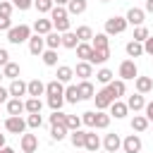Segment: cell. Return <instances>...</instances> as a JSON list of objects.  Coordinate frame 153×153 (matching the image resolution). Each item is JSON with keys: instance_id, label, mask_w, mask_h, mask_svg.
Instances as JSON below:
<instances>
[{"instance_id": "1", "label": "cell", "mask_w": 153, "mask_h": 153, "mask_svg": "<svg viewBox=\"0 0 153 153\" xmlns=\"http://www.w3.org/2000/svg\"><path fill=\"white\" fill-rule=\"evenodd\" d=\"M29 38H31V26H26V24L12 26V29L7 31V41L14 43V45H19V43H24V41H29Z\"/></svg>"}, {"instance_id": "2", "label": "cell", "mask_w": 153, "mask_h": 153, "mask_svg": "<svg viewBox=\"0 0 153 153\" xmlns=\"http://www.w3.org/2000/svg\"><path fill=\"white\" fill-rule=\"evenodd\" d=\"M129 24H127V17H110V19H105V33L108 36H115V33H122L124 29H127Z\"/></svg>"}, {"instance_id": "3", "label": "cell", "mask_w": 153, "mask_h": 153, "mask_svg": "<svg viewBox=\"0 0 153 153\" xmlns=\"http://www.w3.org/2000/svg\"><path fill=\"white\" fill-rule=\"evenodd\" d=\"M93 100H96V110H108V108H110V105L115 103V96H112V93H110V88L105 86V88L96 91Z\"/></svg>"}, {"instance_id": "4", "label": "cell", "mask_w": 153, "mask_h": 153, "mask_svg": "<svg viewBox=\"0 0 153 153\" xmlns=\"http://www.w3.org/2000/svg\"><path fill=\"white\" fill-rule=\"evenodd\" d=\"M136 76H139L136 62L134 60H122V65H120V79L122 81H129V79H136Z\"/></svg>"}, {"instance_id": "5", "label": "cell", "mask_w": 153, "mask_h": 153, "mask_svg": "<svg viewBox=\"0 0 153 153\" xmlns=\"http://www.w3.org/2000/svg\"><path fill=\"white\" fill-rule=\"evenodd\" d=\"M29 53H31V55H36V57H41V55L45 53V36L33 33V36L29 38Z\"/></svg>"}, {"instance_id": "6", "label": "cell", "mask_w": 153, "mask_h": 153, "mask_svg": "<svg viewBox=\"0 0 153 153\" xmlns=\"http://www.w3.org/2000/svg\"><path fill=\"white\" fill-rule=\"evenodd\" d=\"M5 129L10 134H24L26 131V120L24 117H7L5 120Z\"/></svg>"}, {"instance_id": "7", "label": "cell", "mask_w": 153, "mask_h": 153, "mask_svg": "<svg viewBox=\"0 0 153 153\" xmlns=\"http://www.w3.org/2000/svg\"><path fill=\"white\" fill-rule=\"evenodd\" d=\"M103 148H105V153H117V151L122 148V139H120V134H105V139H103Z\"/></svg>"}, {"instance_id": "8", "label": "cell", "mask_w": 153, "mask_h": 153, "mask_svg": "<svg viewBox=\"0 0 153 153\" xmlns=\"http://www.w3.org/2000/svg\"><path fill=\"white\" fill-rule=\"evenodd\" d=\"M122 151L124 153H141V139H139V134H129L122 141Z\"/></svg>"}, {"instance_id": "9", "label": "cell", "mask_w": 153, "mask_h": 153, "mask_svg": "<svg viewBox=\"0 0 153 153\" xmlns=\"http://www.w3.org/2000/svg\"><path fill=\"white\" fill-rule=\"evenodd\" d=\"M74 74L81 79V81H88V76H93V65L91 62H76V67H74Z\"/></svg>"}, {"instance_id": "10", "label": "cell", "mask_w": 153, "mask_h": 153, "mask_svg": "<svg viewBox=\"0 0 153 153\" xmlns=\"http://www.w3.org/2000/svg\"><path fill=\"white\" fill-rule=\"evenodd\" d=\"M26 93H29V84H26V81L14 79V81L10 84V96H12V98H22V96H26Z\"/></svg>"}, {"instance_id": "11", "label": "cell", "mask_w": 153, "mask_h": 153, "mask_svg": "<svg viewBox=\"0 0 153 153\" xmlns=\"http://www.w3.org/2000/svg\"><path fill=\"white\" fill-rule=\"evenodd\" d=\"M24 110H26V108H24V100H22V98H10V100H7V115H10V117H22Z\"/></svg>"}, {"instance_id": "12", "label": "cell", "mask_w": 153, "mask_h": 153, "mask_svg": "<svg viewBox=\"0 0 153 153\" xmlns=\"http://www.w3.org/2000/svg\"><path fill=\"white\" fill-rule=\"evenodd\" d=\"M36 148H38V136L36 134H22V151L36 153Z\"/></svg>"}, {"instance_id": "13", "label": "cell", "mask_w": 153, "mask_h": 153, "mask_svg": "<svg viewBox=\"0 0 153 153\" xmlns=\"http://www.w3.org/2000/svg\"><path fill=\"white\" fill-rule=\"evenodd\" d=\"M127 24H131V26H143V10L129 7V12H127Z\"/></svg>"}, {"instance_id": "14", "label": "cell", "mask_w": 153, "mask_h": 153, "mask_svg": "<svg viewBox=\"0 0 153 153\" xmlns=\"http://www.w3.org/2000/svg\"><path fill=\"white\" fill-rule=\"evenodd\" d=\"M134 84H136V93H141V96L153 91V79L151 76H136Z\"/></svg>"}, {"instance_id": "15", "label": "cell", "mask_w": 153, "mask_h": 153, "mask_svg": "<svg viewBox=\"0 0 153 153\" xmlns=\"http://www.w3.org/2000/svg\"><path fill=\"white\" fill-rule=\"evenodd\" d=\"M76 88H79V98H81V100H91V98L96 96V88H93L91 81H79Z\"/></svg>"}, {"instance_id": "16", "label": "cell", "mask_w": 153, "mask_h": 153, "mask_svg": "<svg viewBox=\"0 0 153 153\" xmlns=\"http://www.w3.org/2000/svg\"><path fill=\"white\" fill-rule=\"evenodd\" d=\"M33 31H36L38 36H48V33L55 31V29H53V22H50V19H36V22H33Z\"/></svg>"}, {"instance_id": "17", "label": "cell", "mask_w": 153, "mask_h": 153, "mask_svg": "<svg viewBox=\"0 0 153 153\" xmlns=\"http://www.w3.org/2000/svg\"><path fill=\"white\" fill-rule=\"evenodd\" d=\"M91 45H93V50H108L110 48V36L103 31V33H96L93 36V41H91Z\"/></svg>"}, {"instance_id": "18", "label": "cell", "mask_w": 153, "mask_h": 153, "mask_svg": "<svg viewBox=\"0 0 153 153\" xmlns=\"http://www.w3.org/2000/svg\"><path fill=\"white\" fill-rule=\"evenodd\" d=\"M98 148H100V139H98V134H96V131H86V146H84V151H88V153H98Z\"/></svg>"}, {"instance_id": "19", "label": "cell", "mask_w": 153, "mask_h": 153, "mask_svg": "<svg viewBox=\"0 0 153 153\" xmlns=\"http://www.w3.org/2000/svg\"><path fill=\"white\" fill-rule=\"evenodd\" d=\"M43 93H45V84L41 79H31L29 81V98H38Z\"/></svg>"}, {"instance_id": "20", "label": "cell", "mask_w": 153, "mask_h": 153, "mask_svg": "<svg viewBox=\"0 0 153 153\" xmlns=\"http://www.w3.org/2000/svg\"><path fill=\"white\" fill-rule=\"evenodd\" d=\"M108 88H110V93L115 96V100H120V98L124 96V91H127V86H124L122 79H112V81L108 84Z\"/></svg>"}, {"instance_id": "21", "label": "cell", "mask_w": 153, "mask_h": 153, "mask_svg": "<svg viewBox=\"0 0 153 153\" xmlns=\"http://www.w3.org/2000/svg\"><path fill=\"white\" fill-rule=\"evenodd\" d=\"M127 112H129V108H127V103H122V100H115V103L110 105V117L122 120V117H127Z\"/></svg>"}, {"instance_id": "22", "label": "cell", "mask_w": 153, "mask_h": 153, "mask_svg": "<svg viewBox=\"0 0 153 153\" xmlns=\"http://www.w3.org/2000/svg\"><path fill=\"white\" fill-rule=\"evenodd\" d=\"M72 76H74V69H72V67H67V65H60V67H57V74H55V79H57V81L69 84V81H72Z\"/></svg>"}, {"instance_id": "23", "label": "cell", "mask_w": 153, "mask_h": 153, "mask_svg": "<svg viewBox=\"0 0 153 153\" xmlns=\"http://www.w3.org/2000/svg\"><path fill=\"white\" fill-rule=\"evenodd\" d=\"M45 96H65V86H62V81H57V79L48 81V84H45Z\"/></svg>"}, {"instance_id": "24", "label": "cell", "mask_w": 153, "mask_h": 153, "mask_svg": "<svg viewBox=\"0 0 153 153\" xmlns=\"http://www.w3.org/2000/svg\"><path fill=\"white\" fill-rule=\"evenodd\" d=\"M127 108H129V110H134V112L143 110V108H146V100H143V96H141V93H134V96H129V100H127Z\"/></svg>"}, {"instance_id": "25", "label": "cell", "mask_w": 153, "mask_h": 153, "mask_svg": "<svg viewBox=\"0 0 153 153\" xmlns=\"http://www.w3.org/2000/svg\"><path fill=\"white\" fill-rule=\"evenodd\" d=\"M62 45V33H57V31H50L48 36H45V48H50V50H57Z\"/></svg>"}, {"instance_id": "26", "label": "cell", "mask_w": 153, "mask_h": 153, "mask_svg": "<svg viewBox=\"0 0 153 153\" xmlns=\"http://www.w3.org/2000/svg\"><path fill=\"white\" fill-rule=\"evenodd\" d=\"M69 141H72L74 148H84V146H86V131H81V129L69 131Z\"/></svg>"}, {"instance_id": "27", "label": "cell", "mask_w": 153, "mask_h": 153, "mask_svg": "<svg viewBox=\"0 0 153 153\" xmlns=\"http://www.w3.org/2000/svg\"><path fill=\"white\" fill-rule=\"evenodd\" d=\"M81 41L76 38V33L74 31H67V33H62V45L65 48H69V50H76V45H79Z\"/></svg>"}, {"instance_id": "28", "label": "cell", "mask_w": 153, "mask_h": 153, "mask_svg": "<svg viewBox=\"0 0 153 153\" xmlns=\"http://www.w3.org/2000/svg\"><path fill=\"white\" fill-rule=\"evenodd\" d=\"M91 55H93V45H91V43H79V45H76V57H81L84 62H88Z\"/></svg>"}, {"instance_id": "29", "label": "cell", "mask_w": 153, "mask_h": 153, "mask_svg": "<svg viewBox=\"0 0 153 153\" xmlns=\"http://www.w3.org/2000/svg\"><path fill=\"white\" fill-rule=\"evenodd\" d=\"M19 72H22V69H19V65H17V62H12V60L2 67V74H5L7 79H12V81H14V79H19Z\"/></svg>"}, {"instance_id": "30", "label": "cell", "mask_w": 153, "mask_h": 153, "mask_svg": "<svg viewBox=\"0 0 153 153\" xmlns=\"http://www.w3.org/2000/svg\"><path fill=\"white\" fill-rule=\"evenodd\" d=\"M124 50H127L129 57H139V55H143V43H139V41H129Z\"/></svg>"}, {"instance_id": "31", "label": "cell", "mask_w": 153, "mask_h": 153, "mask_svg": "<svg viewBox=\"0 0 153 153\" xmlns=\"http://www.w3.org/2000/svg\"><path fill=\"white\" fill-rule=\"evenodd\" d=\"M108 57H110V48L108 50H93V55H91V65H105L108 62Z\"/></svg>"}, {"instance_id": "32", "label": "cell", "mask_w": 153, "mask_h": 153, "mask_svg": "<svg viewBox=\"0 0 153 153\" xmlns=\"http://www.w3.org/2000/svg\"><path fill=\"white\" fill-rule=\"evenodd\" d=\"M112 79H115V74H112L108 67H103V69H98V72H96V81H98V84H103V86H108Z\"/></svg>"}, {"instance_id": "33", "label": "cell", "mask_w": 153, "mask_h": 153, "mask_svg": "<svg viewBox=\"0 0 153 153\" xmlns=\"http://www.w3.org/2000/svg\"><path fill=\"white\" fill-rule=\"evenodd\" d=\"M131 129H134V131H146V129H148V117H146V115H134Z\"/></svg>"}, {"instance_id": "34", "label": "cell", "mask_w": 153, "mask_h": 153, "mask_svg": "<svg viewBox=\"0 0 153 153\" xmlns=\"http://www.w3.org/2000/svg\"><path fill=\"white\" fill-rule=\"evenodd\" d=\"M67 134H69V129H67L65 124H50V136H53L55 141H62Z\"/></svg>"}, {"instance_id": "35", "label": "cell", "mask_w": 153, "mask_h": 153, "mask_svg": "<svg viewBox=\"0 0 153 153\" xmlns=\"http://www.w3.org/2000/svg\"><path fill=\"white\" fill-rule=\"evenodd\" d=\"M67 12H69V14H84V12H86V0H69Z\"/></svg>"}, {"instance_id": "36", "label": "cell", "mask_w": 153, "mask_h": 153, "mask_svg": "<svg viewBox=\"0 0 153 153\" xmlns=\"http://www.w3.org/2000/svg\"><path fill=\"white\" fill-rule=\"evenodd\" d=\"M74 33H76V38H79L81 43H88V41H93V29H91V26H79Z\"/></svg>"}, {"instance_id": "37", "label": "cell", "mask_w": 153, "mask_h": 153, "mask_svg": "<svg viewBox=\"0 0 153 153\" xmlns=\"http://www.w3.org/2000/svg\"><path fill=\"white\" fill-rule=\"evenodd\" d=\"M65 100H67V103H79V100H81V98H79L76 84H69V86L65 88Z\"/></svg>"}, {"instance_id": "38", "label": "cell", "mask_w": 153, "mask_h": 153, "mask_svg": "<svg viewBox=\"0 0 153 153\" xmlns=\"http://www.w3.org/2000/svg\"><path fill=\"white\" fill-rule=\"evenodd\" d=\"M108 124H110V115L105 110H98L96 112V127L93 129H108Z\"/></svg>"}, {"instance_id": "39", "label": "cell", "mask_w": 153, "mask_h": 153, "mask_svg": "<svg viewBox=\"0 0 153 153\" xmlns=\"http://www.w3.org/2000/svg\"><path fill=\"white\" fill-rule=\"evenodd\" d=\"M41 60H43L45 67H55V65H57V50H50V48H48V50L41 55Z\"/></svg>"}, {"instance_id": "40", "label": "cell", "mask_w": 153, "mask_h": 153, "mask_svg": "<svg viewBox=\"0 0 153 153\" xmlns=\"http://www.w3.org/2000/svg\"><path fill=\"white\" fill-rule=\"evenodd\" d=\"M24 108L29 115H33V112H41L43 103H41V98H29V100H24Z\"/></svg>"}, {"instance_id": "41", "label": "cell", "mask_w": 153, "mask_h": 153, "mask_svg": "<svg viewBox=\"0 0 153 153\" xmlns=\"http://www.w3.org/2000/svg\"><path fill=\"white\" fill-rule=\"evenodd\" d=\"M33 7H36L38 12H43V14H50L53 7H55V2H53V0H33Z\"/></svg>"}, {"instance_id": "42", "label": "cell", "mask_w": 153, "mask_h": 153, "mask_svg": "<svg viewBox=\"0 0 153 153\" xmlns=\"http://www.w3.org/2000/svg\"><path fill=\"white\" fill-rule=\"evenodd\" d=\"M69 17V12L65 10V7H60V5H55L53 7V12H50V22H57V19H67Z\"/></svg>"}, {"instance_id": "43", "label": "cell", "mask_w": 153, "mask_h": 153, "mask_svg": "<svg viewBox=\"0 0 153 153\" xmlns=\"http://www.w3.org/2000/svg\"><path fill=\"white\" fill-rule=\"evenodd\" d=\"M43 124V117H41V112H33V115H29L26 117V127H31V129H38Z\"/></svg>"}, {"instance_id": "44", "label": "cell", "mask_w": 153, "mask_h": 153, "mask_svg": "<svg viewBox=\"0 0 153 153\" xmlns=\"http://www.w3.org/2000/svg\"><path fill=\"white\" fill-rule=\"evenodd\" d=\"M62 103H65V96H48V105H50V110L55 112V110H60L62 108Z\"/></svg>"}, {"instance_id": "45", "label": "cell", "mask_w": 153, "mask_h": 153, "mask_svg": "<svg viewBox=\"0 0 153 153\" xmlns=\"http://www.w3.org/2000/svg\"><path fill=\"white\" fill-rule=\"evenodd\" d=\"M50 124H65V127H67V115H65L62 110H55V112L50 115Z\"/></svg>"}, {"instance_id": "46", "label": "cell", "mask_w": 153, "mask_h": 153, "mask_svg": "<svg viewBox=\"0 0 153 153\" xmlns=\"http://www.w3.org/2000/svg\"><path fill=\"white\" fill-rule=\"evenodd\" d=\"M148 36H151V33H148V29H146V26H136V29H134V41L143 43Z\"/></svg>"}, {"instance_id": "47", "label": "cell", "mask_w": 153, "mask_h": 153, "mask_svg": "<svg viewBox=\"0 0 153 153\" xmlns=\"http://www.w3.org/2000/svg\"><path fill=\"white\" fill-rule=\"evenodd\" d=\"M81 122H84L86 127L93 129V127H96V112H93V110H86V112L81 115Z\"/></svg>"}, {"instance_id": "48", "label": "cell", "mask_w": 153, "mask_h": 153, "mask_svg": "<svg viewBox=\"0 0 153 153\" xmlns=\"http://www.w3.org/2000/svg\"><path fill=\"white\" fill-rule=\"evenodd\" d=\"M81 127V117H76V115H67V129L69 131H76Z\"/></svg>"}, {"instance_id": "49", "label": "cell", "mask_w": 153, "mask_h": 153, "mask_svg": "<svg viewBox=\"0 0 153 153\" xmlns=\"http://www.w3.org/2000/svg\"><path fill=\"white\" fill-rule=\"evenodd\" d=\"M12 10H14V5L10 0H2L0 2V17H12Z\"/></svg>"}, {"instance_id": "50", "label": "cell", "mask_w": 153, "mask_h": 153, "mask_svg": "<svg viewBox=\"0 0 153 153\" xmlns=\"http://www.w3.org/2000/svg\"><path fill=\"white\" fill-rule=\"evenodd\" d=\"M10 2H12L17 10H22V12H24V10H29V7L33 5V0H10Z\"/></svg>"}, {"instance_id": "51", "label": "cell", "mask_w": 153, "mask_h": 153, "mask_svg": "<svg viewBox=\"0 0 153 153\" xmlns=\"http://www.w3.org/2000/svg\"><path fill=\"white\" fill-rule=\"evenodd\" d=\"M143 53H146V55H153V36H148V38L143 41Z\"/></svg>"}, {"instance_id": "52", "label": "cell", "mask_w": 153, "mask_h": 153, "mask_svg": "<svg viewBox=\"0 0 153 153\" xmlns=\"http://www.w3.org/2000/svg\"><path fill=\"white\" fill-rule=\"evenodd\" d=\"M0 29H2V31H10V29H12V19H10V17H0Z\"/></svg>"}, {"instance_id": "53", "label": "cell", "mask_w": 153, "mask_h": 153, "mask_svg": "<svg viewBox=\"0 0 153 153\" xmlns=\"http://www.w3.org/2000/svg\"><path fill=\"white\" fill-rule=\"evenodd\" d=\"M7 62H10V53H7L5 48H0V67H5Z\"/></svg>"}, {"instance_id": "54", "label": "cell", "mask_w": 153, "mask_h": 153, "mask_svg": "<svg viewBox=\"0 0 153 153\" xmlns=\"http://www.w3.org/2000/svg\"><path fill=\"white\" fill-rule=\"evenodd\" d=\"M7 100H10V88L0 86V103H7Z\"/></svg>"}, {"instance_id": "55", "label": "cell", "mask_w": 153, "mask_h": 153, "mask_svg": "<svg viewBox=\"0 0 153 153\" xmlns=\"http://www.w3.org/2000/svg\"><path fill=\"white\" fill-rule=\"evenodd\" d=\"M143 110H146V117H148V122H153V100H151V103H146V108H143Z\"/></svg>"}, {"instance_id": "56", "label": "cell", "mask_w": 153, "mask_h": 153, "mask_svg": "<svg viewBox=\"0 0 153 153\" xmlns=\"http://www.w3.org/2000/svg\"><path fill=\"white\" fill-rule=\"evenodd\" d=\"M146 12H151V14H153V0H146Z\"/></svg>"}, {"instance_id": "57", "label": "cell", "mask_w": 153, "mask_h": 153, "mask_svg": "<svg viewBox=\"0 0 153 153\" xmlns=\"http://www.w3.org/2000/svg\"><path fill=\"white\" fill-rule=\"evenodd\" d=\"M55 5H60V7H65V5H69V0H53Z\"/></svg>"}, {"instance_id": "58", "label": "cell", "mask_w": 153, "mask_h": 153, "mask_svg": "<svg viewBox=\"0 0 153 153\" xmlns=\"http://www.w3.org/2000/svg\"><path fill=\"white\" fill-rule=\"evenodd\" d=\"M0 153H14V148H10V146H5V148H0Z\"/></svg>"}, {"instance_id": "59", "label": "cell", "mask_w": 153, "mask_h": 153, "mask_svg": "<svg viewBox=\"0 0 153 153\" xmlns=\"http://www.w3.org/2000/svg\"><path fill=\"white\" fill-rule=\"evenodd\" d=\"M0 148H5V134H0Z\"/></svg>"}, {"instance_id": "60", "label": "cell", "mask_w": 153, "mask_h": 153, "mask_svg": "<svg viewBox=\"0 0 153 153\" xmlns=\"http://www.w3.org/2000/svg\"><path fill=\"white\" fill-rule=\"evenodd\" d=\"M2 76H5V74H2V69H0V79H2Z\"/></svg>"}, {"instance_id": "61", "label": "cell", "mask_w": 153, "mask_h": 153, "mask_svg": "<svg viewBox=\"0 0 153 153\" xmlns=\"http://www.w3.org/2000/svg\"><path fill=\"white\" fill-rule=\"evenodd\" d=\"M100 2H110V0H100Z\"/></svg>"}, {"instance_id": "62", "label": "cell", "mask_w": 153, "mask_h": 153, "mask_svg": "<svg viewBox=\"0 0 153 153\" xmlns=\"http://www.w3.org/2000/svg\"><path fill=\"white\" fill-rule=\"evenodd\" d=\"M79 153H88V151H79Z\"/></svg>"}, {"instance_id": "63", "label": "cell", "mask_w": 153, "mask_h": 153, "mask_svg": "<svg viewBox=\"0 0 153 153\" xmlns=\"http://www.w3.org/2000/svg\"><path fill=\"white\" fill-rule=\"evenodd\" d=\"M0 2H2V0H0Z\"/></svg>"}]
</instances>
